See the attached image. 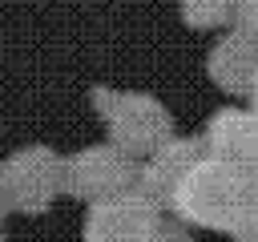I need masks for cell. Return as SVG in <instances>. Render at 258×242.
<instances>
[{
	"instance_id": "cell-7",
	"label": "cell",
	"mask_w": 258,
	"mask_h": 242,
	"mask_svg": "<svg viewBox=\"0 0 258 242\" xmlns=\"http://www.w3.org/2000/svg\"><path fill=\"white\" fill-rule=\"evenodd\" d=\"M206 73H210V81L222 93L254 101V89H258V48H254V36H242V32L222 36L210 48V56H206Z\"/></svg>"
},
{
	"instance_id": "cell-12",
	"label": "cell",
	"mask_w": 258,
	"mask_h": 242,
	"mask_svg": "<svg viewBox=\"0 0 258 242\" xmlns=\"http://www.w3.org/2000/svg\"><path fill=\"white\" fill-rule=\"evenodd\" d=\"M234 242H254V230H242V234H234Z\"/></svg>"
},
{
	"instance_id": "cell-9",
	"label": "cell",
	"mask_w": 258,
	"mask_h": 242,
	"mask_svg": "<svg viewBox=\"0 0 258 242\" xmlns=\"http://www.w3.org/2000/svg\"><path fill=\"white\" fill-rule=\"evenodd\" d=\"M230 12H234V0H181V20L198 32L230 24Z\"/></svg>"
},
{
	"instance_id": "cell-1",
	"label": "cell",
	"mask_w": 258,
	"mask_h": 242,
	"mask_svg": "<svg viewBox=\"0 0 258 242\" xmlns=\"http://www.w3.org/2000/svg\"><path fill=\"white\" fill-rule=\"evenodd\" d=\"M165 214L181 226H202L218 234H242L254 230L258 218V186L254 165H234L218 157H202L169 194Z\"/></svg>"
},
{
	"instance_id": "cell-8",
	"label": "cell",
	"mask_w": 258,
	"mask_h": 242,
	"mask_svg": "<svg viewBox=\"0 0 258 242\" xmlns=\"http://www.w3.org/2000/svg\"><path fill=\"white\" fill-rule=\"evenodd\" d=\"M198 141L206 157L254 165V109H218Z\"/></svg>"
},
{
	"instance_id": "cell-13",
	"label": "cell",
	"mask_w": 258,
	"mask_h": 242,
	"mask_svg": "<svg viewBox=\"0 0 258 242\" xmlns=\"http://www.w3.org/2000/svg\"><path fill=\"white\" fill-rule=\"evenodd\" d=\"M4 214H8V210H4V198H0V222H4Z\"/></svg>"
},
{
	"instance_id": "cell-6",
	"label": "cell",
	"mask_w": 258,
	"mask_h": 242,
	"mask_svg": "<svg viewBox=\"0 0 258 242\" xmlns=\"http://www.w3.org/2000/svg\"><path fill=\"white\" fill-rule=\"evenodd\" d=\"M206 157V149H202V141L198 137H169V141H161L149 157H141L137 161V190L141 194H149L161 210H165V202H169V194L177 190V182L198 165Z\"/></svg>"
},
{
	"instance_id": "cell-11",
	"label": "cell",
	"mask_w": 258,
	"mask_h": 242,
	"mask_svg": "<svg viewBox=\"0 0 258 242\" xmlns=\"http://www.w3.org/2000/svg\"><path fill=\"white\" fill-rule=\"evenodd\" d=\"M149 242H189V230H185L177 218L161 214V222H157V230H153V238H149Z\"/></svg>"
},
{
	"instance_id": "cell-3",
	"label": "cell",
	"mask_w": 258,
	"mask_h": 242,
	"mask_svg": "<svg viewBox=\"0 0 258 242\" xmlns=\"http://www.w3.org/2000/svg\"><path fill=\"white\" fill-rule=\"evenodd\" d=\"M60 169L64 157L48 145H24L0 165V198L4 210L40 218L60 198Z\"/></svg>"
},
{
	"instance_id": "cell-14",
	"label": "cell",
	"mask_w": 258,
	"mask_h": 242,
	"mask_svg": "<svg viewBox=\"0 0 258 242\" xmlns=\"http://www.w3.org/2000/svg\"><path fill=\"white\" fill-rule=\"evenodd\" d=\"M0 242H8V238H4V234H0Z\"/></svg>"
},
{
	"instance_id": "cell-10",
	"label": "cell",
	"mask_w": 258,
	"mask_h": 242,
	"mask_svg": "<svg viewBox=\"0 0 258 242\" xmlns=\"http://www.w3.org/2000/svg\"><path fill=\"white\" fill-rule=\"evenodd\" d=\"M258 0H234V12H230V32H242V36H254L258 32Z\"/></svg>"
},
{
	"instance_id": "cell-4",
	"label": "cell",
	"mask_w": 258,
	"mask_h": 242,
	"mask_svg": "<svg viewBox=\"0 0 258 242\" xmlns=\"http://www.w3.org/2000/svg\"><path fill=\"white\" fill-rule=\"evenodd\" d=\"M133 182H137V161L129 153L113 149L109 141L77 149L73 157H64V169H60V194L81 198V202L113 198V194L129 190Z\"/></svg>"
},
{
	"instance_id": "cell-2",
	"label": "cell",
	"mask_w": 258,
	"mask_h": 242,
	"mask_svg": "<svg viewBox=\"0 0 258 242\" xmlns=\"http://www.w3.org/2000/svg\"><path fill=\"white\" fill-rule=\"evenodd\" d=\"M89 101H93L97 117L105 121L109 145L129 153L133 161L149 157L161 141L173 137V113L149 93H121V89L97 85L89 93Z\"/></svg>"
},
{
	"instance_id": "cell-5",
	"label": "cell",
	"mask_w": 258,
	"mask_h": 242,
	"mask_svg": "<svg viewBox=\"0 0 258 242\" xmlns=\"http://www.w3.org/2000/svg\"><path fill=\"white\" fill-rule=\"evenodd\" d=\"M161 206L141 194L137 186L113 194V198H101V202H89V214H85V242H149L157 222H161Z\"/></svg>"
}]
</instances>
